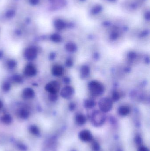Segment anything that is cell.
<instances>
[{"instance_id": "cell-1", "label": "cell", "mask_w": 150, "mask_h": 151, "mask_svg": "<svg viewBox=\"0 0 150 151\" xmlns=\"http://www.w3.org/2000/svg\"><path fill=\"white\" fill-rule=\"evenodd\" d=\"M106 117L104 113L100 110H96L92 113L91 116V122L95 127H100L106 121Z\"/></svg>"}, {"instance_id": "cell-2", "label": "cell", "mask_w": 150, "mask_h": 151, "mask_svg": "<svg viewBox=\"0 0 150 151\" xmlns=\"http://www.w3.org/2000/svg\"><path fill=\"white\" fill-rule=\"evenodd\" d=\"M89 89L90 93L94 96H99L104 91V87L100 83L93 80L90 82L88 84Z\"/></svg>"}, {"instance_id": "cell-3", "label": "cell", "mask_w": 150, "mask_h": 151, "mask_svg": "<svg viewBox=\"0 0 150 151\" xmlns=\"http://www.w3.org/2000/svg\"><path fill=\"white\" fill-rule=\"evenodd\" d=\"M112 101L108 97L102 98L99 102V107L100 111L104 113L111 110L112 108Z\"/></svg>"}, {"instance_id": "cell-4", "label": "cell", "mask_w": 150, "mask_h": 151, "mask_svg": "<svg viewBox=\"0 0 150 151\" xmlns=\"http://www.w3.org/2000/svg\"><path fill=\"white\" fill-rule=\"evenodd\" d=\"M79 139L84 142H91L93 140L94 137L90 131L88 130H82L78 134Z\"/></svg>"}, {"instance_id": "cell-5", "label": "cell", "mask_w": 150, "mask_h": 151, "mask_svg": "<svg viewBox=\"0 0 150 151\" xmlns=\"http://www.w3.org/2000/svg\"><path fill=\"white\" fill-rule=\"evenodd\" d=\"M45 89L49 93L56 94L60 90V85L56 81H52L46 84Z\"/></svg>"}, {"instance_id": "cell-6", "label": "cell", "mask_w": 150, "mask_h": 151, "mask_svg": "<svg viewBox=\"0 0 150 151\" xmlns=\"http://www.w3.org/2000/svg\"><path fill=\"white\" fill-rule=\"evenodd\" d=\"M38 50L35 47H31L25 49L24 53V57L28 60H33L37 57Z\"/></svg>"}, {"instance_id": "cell-7", "label": "cell", "mask_w": 150, "mask_h": 151, "mask_svg": "<svg viewBox=\"0 0 150 151\" xmlns=\"http://www.w3.org/2000/svg\"><path fill=\"white\" fill-rule=\"evenodd\" d=\"M73 88L71 87L67 86L62 89L61 91V96L65 99H69L73 94Z\"/></svg>"}, {"instance_id": "cell-8", "label": "cell", "mask_w": 150, "mask_h": 151, "mask_svg": "<svg viewBox=\"0 0 150 151\" xmlns=\"http://www.w3.org/2000/svg\"><path fill=\"white\" fill-rule=\"evenodd\" d=\"M36 73L37 70L33 65H27L24 69V74L28 77H33L36 74Z\"/></svg>"}, {"instance_id": "cell-9", "label": "cell", "mask_w": 150, "mask_h": 151, "mask_svg": "<svg viewBox=\"0 0 150 151\" xmlns=\"http://www.w3.org/2000/svg\"><path fill=\"white\" fill-rule=\"evenodd\" d=\"M64 72V68L59 65H56L53 66L52 70V74L56 77H60L63 74Z\"/></svg>"}, {"instance_id": "cell-10", "label": "cell", "mask_w": 150, "mask_h": 151, "mask_svg": "<svg viewBox=\"0 0 150 151\" xmlns=\"http://www.w3.org/2000/svg\"><path fill=\"white\" fill-rule=\"evenodd\" d=\"M75 120L76 123L79 126L84 125L87 121L86 118L84 114H77L75 116Z\"/></svg>"}, {"instance_id": "cell-11", "label": "cell", "mask_w": 150, "mask_h": 151, "mask_svg": "<svg viewBox=\"0 0 150 151\" xmlns=\"http://www.w3.org/2000/svg\"><path fill=\"white\" fill-rule=\"evenodd\" d=\"M23 95L25 99H30L33 98L35 96V94L33 89L27 88L24 89Z\"/></svg>"}, {"instance_id": "cell-12", "label": "cell", "mask_w": 150, "mask_h": 151, "mask_svg": "<svg viewBox=\"0 0 150 151\" xmlns=\"http://www.w3.org/2000/svg\"><path fill=\"white\" fill-rule=\"evenodd\" d=\"M54 26L56 29L59 31L63 30L66 27V24L64 21L62 19H58L55 20L54 23Z\"/></svg>"}, {"instance_id": "cell-13", "label": "cell", "mask_w": 150, "mask_h": 151, "mask_svg": "<svg viewBox=\"0 0 150 151\" xmlns=\"http://www.w3.org/2000/svg\"><path fill=\"white\" fill-rule=\"evenodd\" d=\"M130 112V108L126 106H122L120 107L118 110V113L122 116H125L129 114Z\"/></svg>"}, {"instance_id": "cell-14", "label": "cell", "mask_w": 150, "mask_h": 151, "mask_svg": "<svg viewBox=\"0 0 150 151\" xmlns=\"http://www.w3.org/2000/svg\"><path fill=\"white\" fill-rule=\"evenodd\" d=\"M90 73V69L87 66H83L80 70V77L84 79L86 78Z\"/></svg>"}, {"instance_id": "cell-15", "label": "cell", "mask_w": 150, "mask_h": 151, "mask_svg": "<svg viewBox=\"0 0 150 151\" xmlns=\"http://www.w3.org/2000/svg\"><path fill=\"white\" fill-rule=\"evenodd\" d=\"M65 48L68 51L74 52L77 50V47L75 44L73 43H69L66 45Z\"/></svg>"}, {"instance_id": "cell-16", "label": "cell", "mask_w": 150, "mask_h": 151, "mask_svg": "<svg viewBox=\"0 0 150 151\" xmlns=\"http://www.w3.org/2000/svg\"><path fill=\"white\" fill-rule=\"evenodd\" d=\"M1 120L5 124H10L12 121V117L9 114H5L1 118Z\"/></svg>"}, {"instance_id": "cell-17", "label": "cell", "mask_w": 150, "mask_h": 151, "mask_svg": "<svg viewBox=\"0 0 150 151\" xmlns=\"http://www.w3.org/2000/svg\"><path fill=\"white\" fill-rule=\"evenodd\" d=\"M19 115L21 118L25 119L29 117V112L27 110L22 109L19 112Z\"/></svg>"}, {"instance_id": "cell-18", "label": "cell", "mask_w": 150, "mask_h": 151, "mask_svg": "<svg viewBox=\"0 0 150 151\" xmlns=\"http://www.w3.org/2000/svg\"><path fill=\"white\" fill-rule=\"evenodd\" d=\"M51 40L55 43H59L62 40L61 36L58 34H52L50 37Z\"/></svg>"}, {"instance_id": "cell-19", "label": "cell", "mask_w": 150, "mask_h": 151, "mask_svg": "<svg viewBox=\"0 0 150 151\" xmlns=\"http://www.w3.org/2000/svg\"><path fill=\"white\" fill-rule=\"evenodd\" d=\"M92 143V148L94 151H99L100 149V145L96 140L94 139L91 142Z\"/></svg>"}, {"instance_id": "cell-20", "label": "cell", "mask_w": 150, "mask_h": 151, "mask_svg": "<svg viewBox=\"0 0 150 151\" xmlns=\"http://www.w3.org/2000/svg\"><path fill=\"white\" fill-rule=\"evenodd\" d=\"M95 103L94 100H87L85 103V106L87 108H91L94 106Z\"/></svg>"}, {"instance_id": "cell-21", "label": "cell", "mask_w": 150, "mask_h": 151, "mask_svg": "<svg viewBox=\"0 0 150 151\" xmlns=\"http://www.w3.org/2000/svg\"><path fill=\"white\" fill-rule=\"evenodd\" d=\"M134 142L137 145H138L139 146L142 145L143 142L142 138L139 135H137L134 138Z\"/></svg>"}, {"instance_id": "cell-22", "label": "cell", "mask_w": 150, "mask_h": 151, "mask_svg": "<svg viewBox=\"0 0 150 151\" xmlns=\"http://www.w3.org/2000/svg\"><path fill=\"white\" fill-rule=\"evenodd\" d=\"M102 9V7L101 6L97 5L93 8L92 9V13L93 14H97L101 12Z\"/></svg>"}, {"instance_id": "cell-23", "label": "cell", "mask_w": 150, "mask_h": 151, "mask_svg": "<svg viewBox=\"0 0 150 151\" xmlns=\"http://www.w3.org/2000/svg\"><path fill=\"white\" fill-rule=\"evenodd\" d=\"M30 131L31 133L33 134L37 135L39 133V130L38 127L35 126H31V127L30 128Z\"/></svg>"}, {"instance_id": "cell-24", "label": "cell", "mask_w": 150, "mask_h": 151, "mask_svg": "<svg viewBox=\"0 0 150 151\" xmlns=\"http://www.w3.org/2000/svg\"><path fill=\"white\" fill-rule=\"evenodd\" d=\"M2 88L4 91L8 92L11 88V85L8 82H5L2 85Z\"/></svg>"}, {"instance_id": "cell-25", "label": "cell", "mask_w": 150, "mask_h": 151, "mask_svg": "<svg viewBox=\"0 0 150 151\" xmlns=\"http://www.w3.org/2000/svg\"><path fill=\"white\" fill-rule=\"evenodd\" d=\"M7 65H8V67L10 69H13L15 68V66H17V63L14 60H10L8 61Z\"/></svg>"}, {"instance_id": "cell-26", "label": "cell", "mask_w": 150, "mask_h": 151, "mask_svg": "<svg viewBox=\"0 0 150 151\" xmlns=\"http://www.w3.org/2000/svg\"><path fill=\"white\" fill-rule=\"evenodd\" d=\"M12 80L15 82L19 83L22 82L23 79L19 75H14L12 77Z\"/></svg>"}, {"instance_id": "cell-27", "label": "cell", "mask_w": 150, "mask_h": 151, "mask_svg": "<svg viewBox=\"0 0 150 151\" xmlns=\"http://www.w3.org/2000/svg\"><path fill=\"white\" fill-rule=\"evenodd\" d=\"M15 14V12L14 10H10L9 11H7L6 13V17L7 18H12L14 17Z\"/></svg>"}, {"instance_id": "cell-28", "label": "cell", "mask_w": 150, "mask_h": 151, "mask_svg": "<svg viewBox=\"0 0 150 151\" xmlns=\"http://www.w3.org/2000/svg\"><path fill=\"white\" fill-rule=\"evenodd\" d=\"M49 99L52 101H55L57 99V96L55 93H50L49 95Z\"/></svg>"}, {"instance_id": "cell-29", "label": "cell", "mask_w": 150, "mask_h": 151, "mask_svg": "<svg viewBox=\"0 0 150 151\" xmlns=\"http://www.w3.org/2000/svg\"><path fill=\"white\" fill-rule=\"evenodd\" d=\"M120 98L119 94L117 92H115L113 94L112 99L113 100L115 101L118 100Z\"/></svg>"}, {"instance_id": "cell-30", "label": "cell", "mask_w": 150, "mask_h": 151, "mask_svg": "<svg viewBox=\"0 0 150 151\" xmlns=\"http://www.w3.org/2000/svg\"><path fill=\"white\" fill-rule=\"evenodd\" d=\"M137 151H149V149L147 147L143 145H141L139 146Z\"/></svg>"}, {"instance_id": "cell-31", "label": "cell", "mask_w": 150, "mask_h": 151, "mask_svg": "<svg viewBox=\"0 0 150 151\" xmlns=\"http://www.w3.org/2000/svg\"><path fill=\"white\" fill-rule=\"evenodd\" d=\"M118 35L117 32H113L111 34V38L112 39H116L118 37Z\"/></svg>"}, {"instance_id": "cell-32", "label": "cell", "mask_w": 150, "mask_h": 151, "mask_svg": "<svg viewBox=\"0 0 150 151\" xmlns=\"http://www.w3.org/2000/svg\"><path fill=\"white\" fill-rule=\"evenodd\" d=\"M40 0H29L30 4L32 5H38L39 2Z\"/></svg>"}, {"instance_id": "cell-33", "label": "cell", "mask_w": 150, "mask_h": 151, "mask_svg": "<svg viewBox=\"0 0 150 151\" xmlns=\"http://www.w3.org/2000/svg\"><path fill=\"white\" fill-rule=\"evenodd\" d=\"M72 64H73V62H72V60H70V59H68L66 61V66H68V67H70V66H72Z\"/></svg>"}, {"instance_id": "cell-34", "label": "cell", "mask_w": 150, "mask_h": 151, "mask_svg": "<svg viewBox=\"0 0 150 151\" xmlns=\"http://www.w3.org/2000/svg\"><path fill=\"white\" fill-rule=\"evenodd\" d=\"M129 57L130 59H134V58H135V57H136V54L133 52L130 53H129Z\"/></svg>"}, {"instance_id": "cell-35", "label": "cell", "mask_w": 150, "mask_h": 151, "mask_svg": "<svg viewBox=\"0 0 150 151\" xmlns=\"http://www.w3.org/2000/svg\"><path fill=\"white\" fill-rule=\"evenodd\" d=\"M145 17L146 19H148V20H149V19H150V13H149V12L147 13H146Z\"/></svg>"}, {"instance_id": "cell-36", "label": "cell", "mask_w": 150, "mask_h": 151, "mask_svg": "<svg viewBox=\"0 0 150 151\" xmlns=\"http://www.w3.org/2000/svg\"><path fill=\"white\" fill-rule=\"evenodd\" d=\"M2 107H3V104L1 101H0V109L2 108Z\"/></svg>"}, {"instance_id": "cell-37", "label": "cell", "mask_w": 150, "mask_h": 151, "mask_svg": "<svg viewBox=\"0 0 150 151\" xmlns=\"http://www.w3.org/2000/svg\"><path fill=\"white\" fill-rule=\"evenodd\" d=\"M3 56V53L1 51H0V58H1Z\"/></svg>"}, {"instance_id": "cell-38", "label": "cell", "mask_w": 150, "mask_h": 151, "mask_svg": "<svg viewBox=\"0 0 150 151\" xmlns=\"http://www.w3.org/2000/svg\"><path fill=\"white\" fill-rule=\"evenodd\" d=\"M108 1H115V0H108Z\"/></svg>"}]
</instances>
